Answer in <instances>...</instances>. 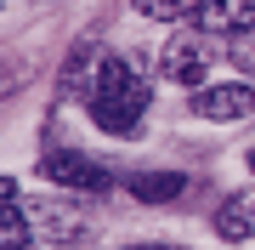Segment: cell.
<instances>
[{
  "label": "cell",
  "instance_id": "6da1fadb",
  "mask_svg": "<svg viewBox=\"0 0 255 250\" xmlns=\"http://www.w3.org/2000/svg\"><path fill=\"white\" fill-rule=\"evenodd\" d=\"M85 108H91V120H97L102 131L125 137V131H136L142 108H147V80L125 63V57H108V63H102V80H97V91H91Z\"/></svg>",
  "mask_w": 255,
  "mask_h": 250
},
{
  "label": "cell",
  "instance_id": "7a4b0ae2",
  "mask_svg": "<svg viewBox=\"0 0 255 250\" xmlns=\"http://www.w3.org/2000/svg\"><path fill=\"white\" fill-rule=\"evenodd\" d=\"M40 176L51 188H68V194H108V171L91 154H74V148H51L40 159Z\"/></svg>",
  "mask_w": 255,
  "mask_h": 250
},
{
  "label": "cell",
  "instance_id": "3957f363",
  "mask_svg": "<svg viewBox=\"0 0 255 250\" xmlns=\"http://www.w3.org/2000/svg\"><path fill=\"white\" fill-rule=\"evenodd\" d=\"M255 108V91L250 85H238V80H227V85H204L199 97H193V114L199 120H244V114Z\"/></svg>",
  "mask_w": 255,
  "mask_h": 250
},
{
  "label": "cell",
  "instance_id": "277c9868",
  "mask_svg": "<svg viewBox=\"0 0 255 250\" xmlns=\"http://www.w3.org/2000/svg\"><path fill=\"white\" fill-rule=\"evenodd\" d=\"M159 68H164V80H176V85H193V91H199V80L210 74V51H204L193 34H176L170 46H164Z\"/></svg>",
  "mask_w": 255,
  "mask_h": 250
},
{
  "label": "cell",
  "instance_id": "5b68a950",
  "mask_svg": "<svg viewBox=\"0 0 255 250\" xmlns=\"http://www.w3.org/2000/svg\"><path fill=\"white\" fill-rule=\"evenodd\" d=\"M102 63H108V51H102L97 40H80V46L68 51V63H63V91L80 97V102H91L97 80H102Z\"/></svg>",
  "mask_w": 255,
  "mask_h": 250
},
{
  "label": "cell",
  "instance_id": "8992f818",
  "mask_svg": "<svg viewBox=\"0 0 255 250\" xmlns=\"http://www.w3.org/2000/svg\"><path fill=\"white\" fill-rule=\"evenodd\" d=\"M23 245H28V205L17 182L0 176V250H23Z\"/></svg>",
  "mask_w": 255,
  "mask_h": 250
},
{
  "label": "cell",
  "instance_id": "52a82bcc",
  "mask_svg": "<svg viewBox=\"0 0 255 250\" xmlns=\"http://www.w3.org/2000/svg\"><path fill=\"white\" fill-rule=\"evenodd\" d=\"M216 233L221 239H255V194H233L227 205L216 211Z\"/></svg>",
  "mask_w": 255,
  "mask_h": 250
},
{
  "label": "cell",
  "instance_id": "ba28073f",
  "mask_svg": "<svg viewBox=\"0 0 255 250\" xmlns=\"http://www.w3.org/2000/svg\"><path fill=\"white\" fill-rule=\"evenodd\" d=\"M130 194H136L142 205H170L187 194V176L182 171H142L136 182H130Z\"/></svg>",
  "mask_w": 255,
  "mask_h": 250
},
{
  "label": "cell",
  "instance_id": "9c48e42d",
  "mask_svg": "<svg viewBox=\"0 0 255 250\" xmlns=\"http://www.w3.org/2000/svg\"><path fill=\"white\" fill-rule=\"evenodd\" d=\"M204 23H210V28H227V34H238V28H250V23H255V0H210Z\"/></svg>",
  "mask_w": 255,
  "mask_h": 250
},
{
  "label": "cell",
  "instance_id": "30bf717a",
  "mask_svg": "<svg viewBox=\"0 0 255 250\" xmlns=\"http://www.w3.org/2000/svg\"><path fill=\"white\" fill-rule=\"evenodd\" d=\"M130 6H136L142 17H164V23H176V17H187L199 0H130Z\"/></svg>",
  "mask_w": 255,
  "mask_h": 250
},
{
  "label": "cell",
  "instance_id": "8fae6325",
  "mask_svg": "<svg viewBox=\"0 0 255 250\" xmlns=\"http://www.w3.org/2000/svg\"><path fill=\"white\" fill-rule=\"evenodd\" d=\"M244 51H255V23H250V28H238V57H244Z\"/></svg>",
  "mask_w": 255,
  "mask_h": 250
},
{
  "label": "cell",
  "instance_id": "7c38bea8",
  "mask_svg": "<svg viewBox=\"0 0 255 250\" xmlns=\"http://www.w3.org/2000/svg\"><path fill=\"white\" fill-rule=\"evenodd\" d=\"M130 250H170V245H130Z\"/></svg>",
  "mask_w": 255,
  "mask_h": 250
},
{
  "label": "cell",
  "instance_id": "4fadbf2b",
  "mask_svg": "<svg viewBox=\"0 0 255 250\" xmlns=\"http://www.w3.org/2000/svg\"><path fill=\"white\" fill-rule=\"evenodd\" d=\"M250 171H255V148H250Z\"/></svg>",
  "mask_w": 255,
  "mask_h": 250
},
{
  "label": "cell",
  "instance_id": "5bb4252c",
  "mask_svg": "<svg viewBox=\"0 0 255 250\" xmlns=\"http://www.w3.org/2000/svg\"><path fill=\"white\" fill-rule=\"evenodd\" d=\"M199 6H204V0H199Z\"/></svg>",
  "mask_w": 255,
  "mask_h": 250
},
{
  "label": "cell",
  "instance_id": "9a60e30c",
  "mask_svg": "<svg viewBox=\"0 0 255 250\" xmlns=\"http://www.w3.org/2000/svg\"><path fill=\"white\" fill-rule=\"evenodd\" d=\"M23 250H28V245H23Z\"/></svg>",
  "mask_w": 255,
  "mask_h": 250
}]
</instances>
